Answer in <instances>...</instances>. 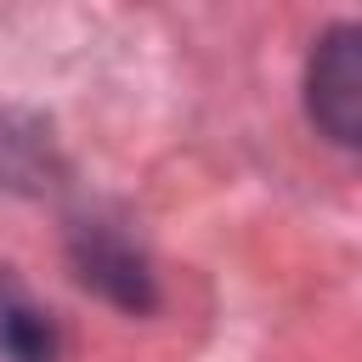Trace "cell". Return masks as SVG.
<instances>
[{
	"label": "cell",
	"mask_w": 362,
	"mask_h": 362,
	"mask_svg": "<svg viewBox=\"0 0 362 362\" xmlns=\"http://www.w3.org/2000/svg\"><path fill=\"white\" fill-rule=\"evenodd\" d=\"M305 113L328 141L362 147V28L356 23H339L317 40L305 62Z\"/></svg>",
	"instance_id": "6da1fadb"
},
{
	"label": "cell",
	"mask_w": 362,
	"mask_h": 362,
	"mask_svg": "<svg viewBox=\"0 0 362 362\" xmlns=\"http://www.w3.org/2000/svg\"><path fill=\"white\" fill-rule=\"evenodd\" d=\"M79 277L96 283L107 300H119L130 311H147L153 305V277H147L141 255H130L124 243H113L102 232L96 238H79Z\"/></svg>",
	"instance_id": "7a4b0ae2"
},
{
	"label": "cell",
	"mask_w": 362,
	"mask_h": 362,
	"mask_svg": "<svg viewBox=\"0 0 362 362\" xmlns=\"http://www.w3.org/2000/svg\"><path fill=\"white\" fill-rule=\"evenodd\" d=\"M0 356L6 362H57V328H51V317L23 288H11V283L0 294Z\"/></svg>",
	"instance_id": "3957f363"
}]
</instances>
